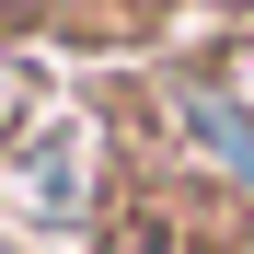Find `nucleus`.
Here are the masks:
<instances>
[{"label":"nucleus","mask_w":254,"mask_h":254,"mask_svg":"<svg viewBox=\"0 0 254 254\" xmlns=\"http://www.w3.org/2000/svg\"><path fill=\"white\" fill-rule=\"evenodd\" d=\"M0 196L35 208V220H93V196H104L93 127H81V116H35L12 150H0Z\"/></svg>","instance_id":"1"}]
</instances>
